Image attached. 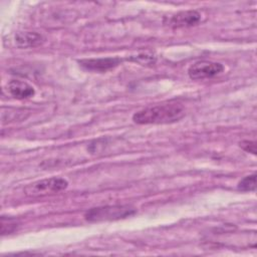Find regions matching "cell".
<instances>
[{"label":"cell","mask_w":257,"mask_h":257,"mask_svg":"<svg viewBox=\"0 0 257 257\" xmlns=\"http://www.w3.org/2000/svg\"><path fill=\"white\" fill-rule=\"evenodd\" d=\"M185 115V107L180 102H164L145 107L133 115L139 124H163L180 120Z\"/></svg>","instance_id":"obj_1"},{"label":"cell","mask_w":257,"mask_h":257,"mask_svg":"<svg viewBox=\"0 0 257 257\" xmlns=\"http://www.w3.org/2000/svg\"><path fill=\"white\" fill-rule=\"evenodd\" d=\"M135 213L136 209L128 205L102 206L89 209L84 214V218L88 222H105L123 219Z\"/></svg>","instance_id":"obj_2"},{"label":"cell","mask_w":257,"mask_h":257,"mask_svg":"<svg viewBox=\"0 0 257 257\" xmlns=\"http://www.w3.org/2000/svg\"><path fill=\"white\" fill-rule=\"evenodd\" d=\"M68 186V182L63 178L51 177L29 184L25 187L24 193L28 197H43L58 193Z\"/></svg>","instance_id":"obj_3"},{"label":"cell","mask_w":257,"mask_h":257,"mask_svg":"<svg viewBox=\"0 0 257 257\" xmlns=\"http://www.w3.org/2000/svg\"><path fill=\"white\" fill-rule=\"evenodd\" d=\"M223 70L224 66L220 62L202 60L192 64L188 69V74L192 79H205L214 77Z\"/></svg>","instance_id":"obj_4"},{"label":"cell","mask_w":257,"mask_h":257,"mask_svg":"<svg viewBox=\"0 0 257 257\" xmlns=\"http://www.w3.org/2000/svg\"><path fill=\"white\" fill-rule=\"evenodd\" d=\"M121 62L118 57H103V58H88L78 60L80 66L86 70L103 72L117 66Z\"/></svg>","instance_id":"obj_5"},{"label":"cell","mask_w":257,"mask_h":257,"mask_svg":"<svg viewBox=\"0 0 257 257\" xmlns=\"http://www.w3.org/2000/svg\"><path fill=\"white\" fill-rule=\"evenodd\" d=\"M200 19H201L200 13L195 10L182 11L173 15L169 20V24L174 28L190 27L199 23Z\"/></svg>","instance_id":"obj_6"},{"label":"cell","mask_w":257,"mask_h":257,"mask_svg":"<svg viewBox=\"0 0 257 257\" xmlns=\"http://www.w3.org/2000/svg\"><path fill=\"white\" fill-rule=\"evenodd\" d=\"M15 44L20 48H32L41 45L44 37L37 32H19L15 35Z\"/></svg>","instance_id":"obj_7"},{"label":"cell","mask_w":257,"mask_h":257,"mask_svg":"<svg viewBox=\"0 0 257 257\" xmlns=\"http://www.w3.org/2000/svg\"><path fill=\"white\" fill-rule=\"evenodd\" d=\"M8 92L17 99H25L34 95V88L25 81L11 80L7 84Z\"/></svg>","instance_id":"obj_8"},{"label":"cell","mask_w":257,"mask_h":257,"mask_svg":"<svg viewBox=\"0 0 257 257\" xmlns=\"http://www.w3.org/2000/svg\"><path fill=\"white\" fill-rule=\"evenodd\" d=\"M18 227V221L12 217H1V234H11Z\"/></svg>","instance_id":"obj_9"},{"label":"cell","mask_w":257,"mask_h":257,"mask_svg":"<svg viewBox=\"0 0 257 257\" xmlns=\"http://www.w3.org/2000/svg\"><path fill=\"white\" fill-rule=\"evenodd\" d=\"M238 190L243 192H252L256 190V174L246 176L238 183Z\"/></svg>","instance_id":"obj_10"},{"label":"cell","mask_w":257,"mask_h":257,"mask_svg":"<svg viewBox=\"0 0 257 257\" xmlns=\"http://www.w3.org/2000/svg\"><path fill=\"white\" fill-rule=\"evenodd\" d=\"M239 146L246 151L247 153H251L253 155H256V143L252 141H242L239 143Z\"/></svg>","instance_id":"obj_11"}]
</instances>
